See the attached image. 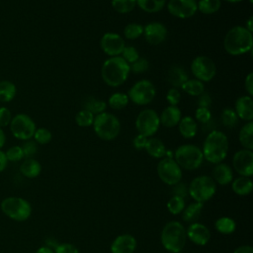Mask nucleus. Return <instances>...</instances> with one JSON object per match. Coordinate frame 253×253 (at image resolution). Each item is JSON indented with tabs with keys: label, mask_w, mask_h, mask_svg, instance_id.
<instances>
[{
	"label": "nucleus",
	"mask_w": 253,
	"mask_h": 253,
	"mask_svg": "<svg viewBox=\"0 0 253 253\" xmlns=\"http://www.w3.org/2000/svg\"><path fill=\"white\" fill-rule=\"evenodd\" d=\"M223 46L230 55H241L252 49L253 36L243 26H235L231 28L225 35Z\"/></svg>",
	"instance_id": "f257e3e1"
},
{
	"label": "nucleus",
	"mask_w": 253,
	"mask_h": 253,
	"mask_svg": "<svg viewBox=\"0 0 253 253\" xmlns=\"http://www.w3.org/2000/svg\"><path fill=\"white\" fill-rule=\"evenodd\" d=\"M129 72V64L122 56H113L106 59L101 68L102 79L110 87H118L124 84Z\"/></svg>",
	"instance_id": "f03ea898"
},
{
	"label": "nucleus",
	"mask_w": 253,
	"mask_h": 253,
	"mask_svg": "<svg viewBox=\"0 0 253 253\" xmlns=\"http://www.w3.org/2000/svg\"><path fill=\"white\" fill-rule=\"evenodd\" d=\"M202 152L204 159L212 164L222 162L228 152L227 136L219 130L210 131L204 141Z\"/></svg>",
	"instance_id": "7ed1b4c3"
},
{
	"label": "nucleus",
	"mask_w": 253,
	"mask_h": 253,
	"mask_svg": "<svg viewBox=\"0 0 253 253\" xmlns=\"http://www.w3.org/2000/svg\"><path fill=\"white\" fill-rule=\"evenodd\" d=\"M187 240L186 229L179 221H169L166 223L161 232V243L163 247L171 252H180Z\"/></svg>",
	"instance_id": "20e7f679"
},
{
	"label": "nucleus",
	"mask_w": 253,
	"mask_h": 253,
	"mask_svg": "<svg viewBox=\"0 0 253 253\" xmlns=\"http://www.w3.org/2000/svg\"><path fill=\"white\" fill-rule=\"evenodd\" d=\"M92 126L97 136L106 141L117 138L121 131L120 120L115 115L106 112L96 115Z\"/></svg>",
	"instance_id": "39448f33"
},
{
	"label": "nucleus",
	"mask_w": 253,
	"mask_h": 253,
	"mask_svg": "<svg viewBox=\"0 0 253 253\" xmlns=\"http://www.w3.org/2000/svg\"><path fill=\"white\" fill-rule=\"evenodd\" d=\"M0 209L6 216L16 221H25L32 213L31 204L20 197L5 198L1 202Z\"/></svg>",
	"instance_id": "423d86ee"
},
{
	"label": "nucleus",
	"mask_w": 253,
	"mask_h": 253,
	"mask_svg": "<svg viewBox=\"0 0 253 253\" xmlns=\"http://www.w3.org/2000/svg\"><path fill=\"white\" fill-rule=\"evenodd\" d=\"M174 157L177 164L186 170L198 169L204 161L202 149L194 144L180 145L175 150Z\"/></svg>",
	"instance_id": "0eeeda50"
},
{
	"label": "nucleus",
	"mask_w": 253,
	"mask_h": 253,
	"mask_svg": "<svg viewBox=\"0 0 253 253\" xmlns=\"http://www.w3.org/2000/svg\"><path fill=\"white\" fill-rule=\"evenodd\" d=\"M216 191V184L210 176L202 175L192 180L188 193L195 202L204 203L209 201Z\"/></svg>",
	"instance_id": "6e6552de"
},
{
	"label": "nucleus",
	"mask_w": 253,
	"mask_h": 253,
	"mask_svg": "<svg viewBox=\"0 0 253 253\" xmlns=\"http://www.w3.org/2000/svg\"><path fill=\"white\" fill-rule=\"evenodd\" d=\"M155 94L156 91L152 82L147 79H141L129 88L127 97L132 103L139 106H145L154 99Z\"/></svg>",
	"instance_id": "1a4fd4ad"
},
{
	"label": "nucleus",
	"mask_w": 253,
	"mask_h": 253,
	"mask_svg": "<svg viewBox=\"0 0 253 253\" xmlns=\"http://www.w3.org/2000/svg\"><path fill=\"white\" fill-rule=\"evenodd\" d=\"M160 126L158 114L152 109H144L139 112L135 120V128L139 134L146 137L152 136Z\"/></svg>",
	"instance_id": "9d476101"
},
{
	"label": "nucleus",
	"mask_w": 253,
	"mask_h": 253,
	"mask_svg": "<svg viewBox=\"0 0 253 253\" xmlns=\"http://www.w3.org/2000/svg\"><path fill=\"white\" fill-rule=\"evenodd\" d=\"M10 130L12 134L21 140H28L33 137L36 131V124L26 114H18L10 122Z\"/></svg>",
	"instance_id": "9b49d317"
},
{
	"label": "nucleus",
	"mask_w": 253,
	"mask_h": 253,
	"mask_svg": "<svg viewBox=\"0 0 253 253\" xmlns=\"http://www.w3.org/2000/svg\"><path fill=\"white\" fill-rule=\"evenodd\" d=\"M157 174L163 183L170 186L178 184L182 179V169L172 157H165L159 161Z\"/></svg>",
	"instance_id": "f8f14e48"
},
{
	"label": "nucleus",
	"mask_w": 253,
	"mask_h": 253,
	"mask_svg": "<svg viewBox=\"0 0 253 253\" xmlns=\"http://www.w3.org/2000/svg\"><path fill=\"white\" fill-rule=\"evenodd\" d=\"M191 71L195 76V79L201 82L211 81L216 73V66L212 59L205 55H199L195 57L191 63Z\"/></svg>",
	"instance_id": "ddd939ff"
},
{
	"label": "nucleus",
	"mask_w": 253,
	"mask_h": 253,
	"mask_svg": "<svg viewBox=\"0 0 253 253\" xmlns=\"http://www.w3.org/2000/svg\"><path fill=\"white\" fill-rule=\"evenodd\" d=\"M167 10L176 18L188 19L198 11L197 0H169Z\"/></svg>",
	"instance_id": "4468645a"
},
{
	"label": "nucleus",
	"mask_w": 253,
	"mask_h": 253,
	"mask_svg": "<svg viewBox=\"0 0 253 253\" xmlns=\"http://www.w3.org/2000/svg\"><path fill=\"white\" fill-rule=\"evenodd\" d=\"M100 46L102 50L109 55L110 57L113 56H120L126 46L125 40L116 33H105L100 41Z\"/></svg>",
	"instance_id": "2eb2a0df"
},
{
	"label": "nucleus",
	"mask_w": 253,
	"mask_h": 253,
	"mask_svg": "<svg viewBox=\"0 0 253 253\" xmlns=\"http://www.w3.org/2000/svg\"><path fill=\"white\" fill-rule=\"evenodd\" d=\"M234 170L243 177L253 175V152L249 149H241L234 153L232 158Z\"/></svg>",
	"instance_id": "dca6fc26"
},
{
	"label": "nucleus",
	"mask_w": 253,
	"mask_h": 253,
	"mask_svg": "<svg viewBox=\"0 0 253 253\" xmlns=\"http://www.w3.org/2000/svg\"><path fill=\"white\" fill-rule=\"evenodd\" d=\"M143 36L149 44L158 45L166 40L167 29L162 23L152 22L143 27Z\"/></svg>",
	"instance_id": "f3484780"
},
{
	"label": "nucleus",
	"mask_w": 253,
	"mask_h": 253,
	"mask_svg": "<svg viewBox=\"0 0 253 253\" xmlns=\"http://www.w3.org/2000/svg\"><path fill=\"white\" fill-rule=\"evenodd\" d=\"M186 234L193 243L200 246L206 245L211 238V232L209 228L200 222L190 223L186 229Z\"/></svg>",
	"instance_id": "a211bd4d"
},
{
	"label": "nucleus",
	"mask_w": 253,
	"mask_h": 253,
	"mask_svg": "<svg viewBox=\"0 0 253 253\" xmlns=\"http://www.w3.org/2000/svg\"><path fill=\"white\" fill-rule=\"evenodd\" d=\"M136 248V240L130 234H121L115 238L111 245L112 253H133Z\"/></svg>",
	"instance_id": "6ab92c4d"
},
{
	"label": "nucleus",
	"mask_w": 253,
	"mask_h": 253,
	"mask_svg": "<svg viewBox=\"0 0 253 253\" xmlns=\"http://www.w3.org/2000/svg\"><path fill=\"white\" fill-rule=\"evenodd\" d=\"M234 111L238 117L245 122H251L253 119V100L249 95H244L235 101Z\"/></svg>",
	"instance_id": "aec40b11"
},
{
	"label": "nucleus",
	"mask_w": 253,
	"mask_h": 253,
	"mask_svg": "<svg viewBox=\"0 0 253 253\" xmlns=\"http://www.w3.org/2000/svg\"><path fill=\"white\" fill-rule=\"evenodd\" d=\"M182 118V112L177 106L166 107L159 116L160 125L166 127H173L178 126Z\"/></svg>",
	"instance_id": "412c9836"
},
{
	"label": "nucleus",
	"mask_w": 253,
	"mask_h": 253,
	"mask_svg": "<svg viewBox=\"0 0 253 253\" xmlns=\"http://www.w3.org/2000/svg\"><path fill=\"white\" fill-rule=\"evenodd\" d=\"M233 173L231 168L225 163H217L212 170V179L219 185H227L232 181Z\"/></svg>",
	"instance_id": "4be33fe9"
},
{
	"label": "nucleus",
	"mask_w": 253,
	"mask_h": 253,
	"mask_svg": "<svg viewBox=\"0 0 253 253\" xmlns=\"http://www.w3.org/2000/svg\"><path fill=\"white\" fill-rule=\"evenodd\" d=\"M188 79L186 70L181 66H172L168 70L167 81L173 86V88H181Z\"/></svg>",
	"instance_id": "5701e85b"
},
{
	"label": "nucleus",
	"mask_w": 253,
	"mask_h": 253,
	"mask_svg": "<svg viewBox=\"0 0 253 253\" xmlns=\"http://www.w3.org/2000/svg\"><path fill=\"white\" fill-rule=\"evenodd\" d=\"M144 149L154 158H162L166 155V147L162 140L157 137H150L147 139Z\"/></svg>",
	"instance_id": "b1692460"
},
{
	"label": "nucleus",
	"mask_w": 253,
	"mask_h": 253,
	"mask_svg": "<svg viewBox=\"0 0 253 253\" xmlns=\"http://www.w3.org/2000/svg\"><path fill=\"white\" fill-rule=\"evenodd\" d=\"M41 171H42V166L40 162L34 158H26L20 166L21 174L30 179L38 177Z\"/></svg>",
	"instance_id": "393cba45"
},
{
	"label": "nucleus",
	"mask_w": 253,
	"mask_h": 253,
	"mask_svg": "<svg viewBox=\"0 0 253 253\" xmlns=\"http://www.w3.org/2000/svg\"><path fill=\"white\" fill-rule=\"evenodd\" d=\"M178 126H179V132L185 138L194 137L198 130V126L196 121L189 116L181 118L178 124Z\"/></svg>",
	"instance_id": "a878e982"
},
{
	"label": "nucleus",
	"mask_w": 253,
	"mask_h": 253,
	"mask_svg": "<svg viewBox=\"0 0 253 253\" xmlns=\"http://www.w3.org/2000/svg\"><path fill=\"white\" fill-rule=\"evenodd\" d=\"M239 142L244 147V149H253V123L247 122L239 130L238 134Z\"/></svg>",
	"instance_id": "bb28decb"
},
{
	"label": "nucleus",
	"mask_w": 253,
	"mask_h": 253,
	"mask_svg": "<svg viewBox=\"0 0 253 253\" xmlns=\"http://www.w3.org/2000/svg\"><path fill=\"white\" fill-rule=\"evenodd\" d=\"M203 209H204L203 203L194 202V203L190 204L182 211V218H183V220L186 221V222H189V223L197 222V220L199 219V217H200V215L202 213Z\"/></svg>",
	"instance_id": "cd10ccee"
},
{
	"label": "nucleus",
	"mask_w": 253,
	"mask_h": 253,
	"mask_svg": "<svg viewBox=\"0 0 253 253\" xmlns=\"http://www.w3.org/2000/svg\"><path fill=\"white\" fill-rule=\"evenodd\" d=\"M232 190L239 196H246L252 192L253 183L249 177L240 176L232 182Z\"/></svg>",
	"instance_id": "c85d7f7f"
},
{
	"label": "nucleus",
	"mask_w": 253,
	"mask_h": 253,
	"mask_svg": "<svg viewBox=\"0 0 253 253\" xmlns=\"http://www.w3.org/2000/svg\"><path fill=\"white\" fill-rule=\"evenodd\" d=\"M136 5L146 13H157L161 11L165 5L166 0H135Z\"/></svg>",
	"instance_id": "c756f323"
},
{
	"label": "nucleus",
	"mask_w": 253,
	"mask_h": 253,
	"mask_svg": "<svg viewBox=\"0 0 253 253\" xmlns=\"http://www.w3.org/2000/svg\"><path fill=\"white\" fill-rule=\"evenodd\" d=\"M106 108H107L106 102L102 100H98L97 98H94V97H88L83 102V109L92 113L94 116L105 112Z\"/></svg>",
	"instance_id": "7c9ffc66"
},
{
	"label": "nucleus",
	"mask_w": 253,
	"mask_h": 253,
	"mask_svg": "<svg viewBox=\"0 0 253 253\" xmlns=\"http://www.w3.org/2000/svg\"><path fill=\"white\" fill-rule=\"evenodd\" d=\"M17 93V88L14 83L8 80L0 82V102H10L12 101Z\"/></svg>",
	"instance_id": "2f4dec72"
},
{
	"label": "nucleus",
	"mask_w": 253,
	"mask_h": 253,
	"mask_svg": "<svg viewBox=\"0 0 253 253\" xmlns=\"http://www.w3.org/2000/svg\"><path fill=\"white\" fill-rule=\"evenodd\" d=\"M221 6L220 0H199L197 2L198 10L202 14L211 15L216 13Z\"/></svg>",
	"instance_id": "473e14b6"
},
{
	"label": "nucleus",
	"mask_w": 253,
	"mask_h": 253,
	"mask_svg": "<svg viewBox=\"0 0 253 253\" xmlns=\"http://www.w3.org/2000/svg\"><path fill=\"white\" fill-rule=\"evenodd\" d=\"M181 88L187 94L198 97L205 91V84L198 79H188Z\"/></svg>",
	"instance_id": "72a5a7b5"
},
{
	"label": "nucleus",
	"mask_w": 253,
	"mask_h": 253,
	"mask_svg": "<svg viewBox=\"0 0 253 253\" xmlns=\"http://www.w3.org/2000/svg\"><path fill=\"white\" fill-rule=\"evenodd\" d=\"M214 227L219 233L230 234L235 230L236 224L232 218L227 217V216H222L215 220Z\"/></svg>",
	"instance_id": "f704fd0d"
},
{
	"label": "nucleus",
	"mask_w": 253,
	"mask_h": 253,
	"mask_svg": "<svg viewBox=\"0 0 253 253\" xmlns=\"http://www.w3.org/2000/svg\"><path fill=\"white\" fill-rule=\"evenodd\" d=\"M113 9L120 14H127L131 12L136 6L135 0H112Z\"/></svg>",
	"instance_id": "c9c22d12"
},
{
	"label": "nucleus",
	"mask_w": 253,
	"mask_h": 253,
	"mask_svg": "<svg viewBox=\"0 0 253 253\" xmlns=\"http://www.w3.org/2000/svg\"><path fill=\"white\" fill-rule=\"evenodd\" d=\"M128 97L125 93H114L110 96L108 100V104L112 109L115 110H122L124 109L128 103Z\"/></svg>",
	"instance_id": "e433bc0d"
},
{
	"label": "nucleus",
	"mask_w": 253,
	"mask_h": 253,
	"mask_svg": "<svg viewBox=\"0 0 253 253\" xmlns=\"http://www.w3.org/2000/svg\"><path fill=\"white\" fill-rule=\"evenodd\" d=\"M143 35V26L137 23H130L124 29V36L127 40H135Z\"/></svg>",
	"instance_id": "4c0bfd02"
},
{
	"label": "nucleus",
	"mask_w": 253,
	"mask_h": 253,
	"mask_svg": "<svg viewBox=\"0 0 253 253\" xmlns=\"http://www.w3.org/2000/svg\"><path fill=\"white\" fill-rule=\"evenodd\" d=\"M221 122L222 125L228 128H231L236 126L238 123V117L233 109L225 108L221 112Z\"/></svg>",
	"instance_id": "58836bf2"
},
{
	"label": "nucleus",
	"mask_w": 253,
	"mask_h": 253,
	"mask_svg": "<svg viewBox=\"0 0 253 253\" xmlns=\"http://www.w3.org/2000/svg\"><path fill=\"white\" fill-rule=\"evenodd\" d=\"M167 209L172 214H179L185 209L184 198L178 196H172L167 202Z\"/></svg>",
	"instance_id": "ea45409f"
},
{
	"label": "nucleus",
	"mask_w": 253,
	"mask_h": 253,
	"mask_svg": "<svg viewBox=\"0 0 253 253\" xmlns=\"http://www.w3.org/2000/svg\"><path fill=\"white\" fill-rule=\"evenodd\" d=\"M94 118L95 116L88 112L87 110L82 109L81 111H79L76 116H75V122L77 124V126H82V127H86V126H90L93 125L94 122Z\"/></svg>",
	"instance_id": "a19ab883"
},
{
	"label": "nucleus",
	"mask_w": 253,
	"mask_h": 253,
	"mask_svg": "<svg viewBox=\"0 0 253 253\" xmlns=\"http://www.w3.org/2000/svg\"><path fill=\"white\" fill-rule=\"evenodd\" d=\"M33 137L35 138V141L39 144H46L51 140V132L45 128V127H40L37 128Z\"/></svg>",
	"instance_id": "79ce46f5"
},
{
	"label": "nucleus",
	"mask_w": 253,
	"mask_h": 253,
	"mask_svg": "<svg viewBox=\"0 0 253 253\" xmlns=\"http://www.w3.org/2000/svg\"><path fill=\"white\" fill-rule=\"evenodd\" d=\"M6 158L8 161H12V162H17L20 161L24 158V153L23 150L21 148V146L19 145H15L10 147L6 152H5Z\"/></svg>",
	"instance_id": "37998d69"
},
{
	"label": "nucleus",
	"mask_w": 253,
	"mask_h": 253,
	"mask_svg": "<svg viewBox=\"0 0 253 253\" xmlns=\"http://www.w3.org/2000/svg\"><path fill=\"white\" fill-rule=\"evenodd\" d=\"M122 57L128 64H131L139 58V53H138L137 49L133 46H125V48L122 52Z\"/></svg>",
	"instance_id": "c03bdc74"
},
{
	"label": "nucleus",
	"mask_w": 253,
	"mask_h": 253,
	"mask_svg": "<svg viewBox=\"0 0 253 253\" xmlns=\"http://www.w3.org/2000/svg\"><path fill=\"white\" fill-rule=\"evenodd\" d=\"M23 153H24V157L26 158H33V156L37 153L38 151V145L37 142L35 140H25V142L23 143V145L21 146Z\"/></svg>",
	"instance_id": "a18cd8bd"
},
{
	"label": "nucleus",
	"mask_w": 253,
	"mask_h": 253,
	"mask_svg": "<svg viewBox=\"0 0 253 253\" xmlns=\"http://www.w3.org/2000/svg\"><path fill=\"white\" fill-rule=\"evenodd\" d=\"M148 66H149V63H148L147 59L144 57H139L136 61L129 64L130 71H132L133 73H136V74L145 72L148 69Z\"/></svg>",
	"instance_id": "49530a36"
},
{
	"label": "nucleus",
	"mask_w": 253,
	"mask_h": 253,
	"mask_svg": "<svg viewBox=\"0 0 253 253\" xmlns=\"http://www.w3.org/2000/svg\"><path fill=\"white\" fill-rule=\"evenodd\" d=\"M195 118L199 123L205 125L211 120V113L209 108L198 107L195 112Z\"/></svg>",
	"instance_id": "de8ad7c7"
},
{
	"label": "nucleus",
	"mask_w": 253,
	"mask_h": 253,
	"mask_svg": "<svg viewBox=\"0 0 253 253\" xmlns=\"http://www.w3.org/2000/svg\"><path fill=\"white\" fill-rule=\"evenodd\" d=\"M166 100L169 106H177L181 101V93L176 88H171L166 94Z\"/></svg>",
	"instance_id": "09e8293b"
},
{
	"label": "nucleus",
	"mask_w": 253,
	"mask_h": 253,
	"mask_svg": "<svg viewBox=\"0 0 253 253\" xmlns=\"http://www.w3.org/2000/svg\"><path fill=\"white\" fill-rule=\"evenodd\" d=\"M54 253H79L78 248L71 243H59L53 250Z\"/></svg>",
	"instance_id": "8fccbe9b"
},
{
	"label": "nucleus",
	"mask_w": 253,
	"mask_h": 253,
	"mask_svg": "<svg viewBox=\"0 0 253 253\" xmlns=\"http://www.w3.org/2000/svg\"><path fill=\"white\" fill-rule=\"evenodd\" d=\"M11 120H12L11 112L5 107H0V127L8 126Z\"/></svg>",
	"instance_id": "3c124183"
},
{
	"label": "nucleus",
	"mask_w": 253,
	"mask_h": 253,
	"mask_svg": "<svg viewBox=\"0 0 253 253\" xmlns=\"http://www.w3.org/2000/svg\"><path fill=\"white\" fill-rule=\"evenodd\" d=\"M211 95L204 91L201 95L198 96V100H197V103H198V106L199 107H202V108H209L211 105Z\"/></svg>",
	"instance_id": "603ef678"
},
{
	"label": "nucleus",
	"mask_w": 253,
	"mask_h": 253,
	"mask_svg": "<svg viewBox=\"0 0 253 253\" xmlns=\"http://www.w3.org/2000/svg\"><path fill=\"white\" fill-rule=\"evenodd\" d=\"M172 193L174 194L173 196H178V197H181V198H185L188 194V188L186 187V185L184 183L179 182L178 184L174 185Z\"/></svg>",
	"instance_id": "864d4df0"
},
{
	"label": "nucleus",
	"mask_w": 253,
	"mask_h": 253,
	"mask_svg": "<svg viewBox=\"0 0 253 253\" xmlns=\"http://www.w3.org/2000/svg\"><path fill=\"white\" fill-rule=\"evenodd\" d=\"M148 137L142 135V134H137L134 136L133 140H132V143H133V146L136 148V149H142L145 147V144H146V141H147Z\"/></svg>",
	"instance_id": "5fc2aeb1"
},
{
	"label": "nucleus",
	"mask_w": 253,
	"mask_h": 253,
	"mask_svg": "<svg viewBox=\"0 0 253 253\" xmlns=\"http://www.w3.org/2000/svg\"><path fill=\"white\" fill-rule=\"evenodd\" d=\"M244 85H245V89H246L248 95L252 97V95H253V73L252 72L248 73V75L246 76Z\"/></svg>",
	"instance_id": "6e6d98bb"
},
{
	"label": "nucleus",
	"mask_w": 253,
	"mask_h": 253,
	"mask_svg": "<svg viewBox=\"0 0 253 253\" xmlns=\"http://www.w3.org/2000/svg\"><path fill=\"white\" fill-rule=\"evenodd\" d=\"M233 253H253V248L249 245H242L237 247Z\"/></svg>",
	"instance_id": "4d7b16f0"
},
{
	"label": "nucleus",
	"mask_w": 253,
	"mask_h": 253,
	"mask_svg": "<svg viewBox=\"0 0 253 253\" xmlns=\"http://www.w3.org/2000/svg\"><path fill=\"white\" fill-rule=\"evenodd\" d=\"M7 164H8V160L6 158L5 152L0 150V172H2L7 167Z\"/></svg>",
	"instance_id": "13d9d810"
},
{
	"label": "nucleus",
	"mask_w": 253,
	"mask_h": 253,
	"mask_svg": "<svg viewBox=\"0 0 253 253\" xmlns=\"http://www.w3.org/2000/svg\"><path fill=\"white\" fill-rule=\"evenodd\" d=\"M58 244L59 243L54 238H51V237H49V238H47L45 240V246L50 248V249H52V250H54Z\"/></svg>",
	"instance_id": "bf43d9fd"
},
{
	"label": "nucleus",
	"mask_w": 253,
	"mask_h": 253,
	"mask_svg": "<svg viewBox=\"0 0 253 253\" xmlns=\"http://www.w3.org/2000/svg\"><path fill=\"white\" fill-rule=\"evenodd\" d=\"M35 253H54V252H53L52 249H50V248H48L46 246H42Z\"/></svg>",
	"instance_id": "052dcab7"
},
{
	"label": "nucleus",
	"mask_w": 253,
	"mask_h": 253,
	"mask_svg": "<svg viewBox=\"0 0 253 253\" xmlns=\"http://www.w3.org/2000/svg\"><path fill=\"white\" fill-rule=\"evenodd\" d=\"M252 22H253V17H249V19L247 20V23H246V29L249 31V32H253V25H252Z\"/></svg>",
	"instance_id": "680f3d73"
},
{
	"label": "nucleus",
	"mask_w": 253,
	"mask_h": 253,
	"mask_svg": "<svg viewBox=\"0 0 253 253\" xmlns=\"http://www.w3.org/2000/svg\"><path fill=\"white\" fill-rule=\"evenodd\" d=\"M5 140H6L5 133H4V131L2 130V128L0 127V149L3 147V145H4V143H5Z\"/></svg>",
	"instance_id": "e2e57ef3"
},
{
	"label": "nucleus",
	"mask_w": 253,
	"mask_h": 253,
	"mask_svg": "<svg viewBox=\"0 0 253 253\" xmlns=\"http://www.w3.org/2000/svg\"><path fill=\"white\" fill-rule=\"evenodd\" d=\"M226 2H229V3H237V2H240L242 0H224Z\"/></svg>",
	"instance_id": "0e129e2a"
},
{
	"label": "nucleus",
	"mask_w": 253,
	"mask_h": 253,
	"mask_svg": "<svg viewBox=\"0 0 253 253\" xmlns=\"http://www.w3.org/2000/svg\"><path fill=\"white\" fill-rule=\"evenodd\" d=\"M249 2H250V3H252V2H253V0H249Z\"/></svg>",
	"instance_id": "69168bd1"
}]
</instances>
